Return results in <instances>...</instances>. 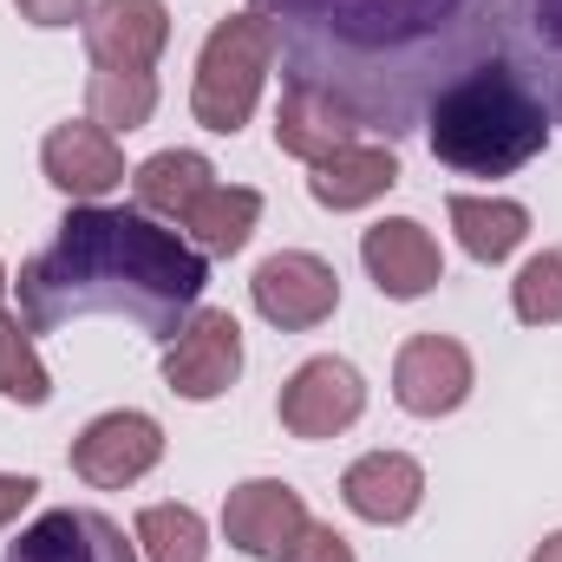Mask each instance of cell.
<instances>
[{
    "instance_id": "6da1fadb",
    "label": "cell",
    "mask_w": 562,
    "mask_h": 562,
    "mask_svg": "<svg viewBox=\"0 0 562 562\" xmlns=\"http://www.w3.org/2000/svg\"><path fill=\"white\" fill-rule=\"evenodd\" d=\"M288 86L334 99L360 132L413 138L445 86L497 53L504 0H262Z\"/></svg>"
},
{
    "instance_id": "7a4b0ae2",
    "label": "cell",
    "mask_w": 562,
    "mask_h": 562,
    "mask_svg": "<svg viewBox=\"0 0 562 562\" xmlns=\"http://www.w3.org/2000/svg\"><path fill=\"white\" fill-rule=\"evenodd\" d=\"M210 281V256L144 210L72 203L53 243L20 269V327L59 334L72 321H132L144 340H177Z\"/></svg>"
},
{
    "instance_id": "3957f363",
    "label": "cell",
    "mask_w": 562,
    "mask_h": 562,
    "mask_svg": "<svg viewBox=\"0 0 562 562\" xmlns=\"http://www.w3.org/2000/svg\"><path fill=\"white\" fill-rule=\"evenodd\" d=\"M425 144L458 177H510L550 144V112L510 72V59H477L458 86H445L425 112Z\"/></svg>"
},
{
    "instance_id": "277c9868",
    "label": "cell",
    "mask_w": 562,
    "mask_h": 562,
    "mask_svg": "<svg viewBox=\"0 0 562 562\" xmlns=\"http://www.w3.org/2000/svg\"><path fill=\"white\" fill-rule=\"evenodd\" d=\"M281 40H276V20L262 7H243V13H223L196 53V86H190V112L203 132L216 138H236L262 99V79L276 66Z\"/></svg>"
},
{
    "instance_id": "5b68a950",
    "label": "cell",
    "mask_w": 562,
    "mask_h": 562,
    "mask_svg": "<svg viewBox=\"0 0 562 562\" xmlns=\"http://www.w3.org/2000/svg\"><path fill=\"white\" fill-rule=\"evenodd\" d=\"M243 373V327L229 307H196L183 334L164 347V386L177 400H223Z\"/></svg>"
},
{
    "instance_id": "8992f818",
    "label": "cell",
    "mask_w": 562,
    "mask_h": 562,
    "mask_svg": "<svg viewBox=\"0 0 562 562\" xmlns=\"http://www.w3.org/2000/svg\"><path fill=\"white\" fill-rule=\"evenodd\" d=\"M249 294H256V314L281 327V334H307V327H321L334 307H340V276L321 262V256H307V249H281L269 256L256 281H249Z\"/></svg>"
},
{
    "instance_id": "52a82bcc",
    "label": "cell",
    "mask_w": 562,
    "mask_h": 562,
    "mask_svg": "<svg viewBox=\"0 0 562 562\" xmlns=\"http://www.w3.org/2000/svg\"><path fill=\"white\" fill-rule=\"evenodd\" d=\"M497 46L510 72L537 92L550 125H562V0H504Z\"/></svg>"
},
{
    "instance_id": "ba28073f",
    "label": "cell",
    "mask_w": 562,
    "mask_h": 562,
    "mask_svg": "<svg viewBox=\"0 0 562 562\" xmlns=\"http://www.w3.org/2000/svg\"><path fill=\"white\" fill-rule=\"evenodd\" d=\"M307 530V504L281 477H249L223 497V537L256 562H288V550Z\"/></svg>"
},
{
    "instance_id": "9c48e42d",
    "label": "cell",
    "mask_w": 562,
    "mask_h": 562,
    "mask_svg": "<svg viewBox=\"0 0 562 562\" xmlns=\"http://www.w3.org/2000/svg\"><path fill=\"white\" fill-rule=\"evenodd\" d=\"M164 458V425L150 413H99L72 438V471L92 491H125Z\"/></svg>"
},
{
    "instance_id": "30bf717a",
    "label": "cell",
    "mask_w": 562,
    "mask_h": 562,
    "mask_svg": "<svg viewBox=\"0 0 562 562\" xmlns=\"http://www.w3.org/2000/svg\"><path fill=\"white\" fill-rule=\"evenodd\" d=\"M471 353L451 340V334H413L393 360V400L413 413V419H445L471 400Z\"/></svg>"
},
{
    "instance_id": "8fae6325",
    "label": "cell",
    "mask_w": 562,
    "mask_h": 562,
    "mask_svg": "<svg viewBox=\"0 0 562 562\" xmlns=\"http://www.w3.org/2000/svg\"><path fill=\"white\" fill-rule=\"evenodd\" d=\"M40 170L72 203H99V196H112L125 183V150H119V138L99 119H66L40 144Z\"/></svg>"
},
{
    "instance_id": "7c38bea8",
    "label": "cell",
    "mask_w": 562,
    "mask_h": 562,
    "mask_svg": "<svg viewBox=\"0 0 562 562\" xmlns=\"http://www.w3.org/2000/svg\"><path fill=\"white\" fill-rule=\"evenodd\" d=\"M360 413H367V380L334 353L294 367V380L281 386V425L294 438H340Z\"/></svg>"
},
{
    "instance_id": "4fadbf2b",
    "label": "cell",
    "mask_w": 562,
    "mask_h": 562,
    "mask_svg": "<svg viewBox=\"0 0 562 562\" xmlns=\"http://www.w3.org/2000/svg\"><path fill=\"white\" fill-rule=\"evenodd\" d=\"M86 59L92 72H150L170 46V7L164 0H99L86 20Z\"/></svg>"
},
{
    "instance_id": "5bb4252c",
    "label": "cell",
    "mask_w": 562,
    "mask_h": 562,
    "mask_svg": "<svg viewBox=\"0 0 562 562\" xmlns=\"http://www.w3.org/2000/svg\"><path fill=\"white\" fill-rule=\"evenodd\" d=\"M7 562H138V550L125 543V530L105 510L59 504L7 543Z\"/></svg>"
},
{
    "instance_id": "9a60e30c",
    "label": "cell",
    "mask_w": 562,
    "mask_h": 562,
    "mask_svg": "<svg viewBox=\"0 0 562 562\" xmlns=\"http://www.w3.org/2000/svg\"><path fill=\"white\" fill-rule=\"evenodd\" d=\"M360 262H367V276H373V288H380L386 301H419V294H431V288L445 281V256H438L431 229L413 223V216L373 223V229L360 236Z\"/></svg>"
},
{
    "instance_id": "2e32d148",
    "label": "cell",
    "mask_w": 562,
    "mask_h": 562,
    "mask_svg": "<svg viewBox=\"0 0 562 562\" xmlns=\"http://www.w3.org/2000/svg\"><path fill=\"white\" fill-rule=\"evenodd\" d=\"M340 497L367 524H406L425 504V471H419V458H406V451H367V458L347 464Z\"/></svg>"
},
{
    "instance_id": "e0dca14e",
    "label": "cell",
    "mask_w": 562,
    "mask_h": 562,
    "mask_svg": "<svg viewBox=\"0 0 562 562\" xmlns=\"http://www.w3.org/2000/svg\"><path fill=\"white\" fill-rule=\"evenodd\" d=\"M400 183V157L386 144H347L327 164H307V196L321 210H360Z\"/></svg>"
},
{
    "instance_id": "ac0fdd59",
    "label": "cell",
    "mask_w": 562,
    "mask_h": 562,
    "mask_svg": "<svg viewBox=\"0 0 562 562\" xmlns=\"http://www.w3.org/2000/svg\"><path fill=\"white\" fill-rule=\"evenodd\" d=\"M216 190V170L203 150H157L132 170V196H138L144 216H164V223H190V210Z\"/></svg>"
},
{
    "instance_id": "d6986e66",
    "label": "cell",
    "mask_w": 562,
    "mask_h": 562,
    "mask_svg": "<svg viewBox=\"0 0 562 562\" xmlns=\"http://www.w3.org/2000/svg\"><path fill=\"white\" fill-rule=\"evenodd\" d=\"M276 144L288 157H301V164H327L334 150L360 144V125H353L334 99H321V92H307V86H288V92H281V112H276Z\"/></svg>"
},
{
    "instance_id": "ffe728a7",
    "label": "cell",
    "mask_w": 562,
    "mask_h": 562,
    "mask_svg": "<svg viewBox=\"0 0 562 562\" xmlns=\"http://www.w3.org/2000/svg\"><path fill=\"white\" fill-rule=\"evenodd\" d=\"M451 229L471 262H504L530 236V210L510 196H451Z\"/></svg>"
},
{
    "instance_id": "44dd1931",
    "label": "cell",
    "mask_w": 562,
    "mask_h": 562,
    "mask_svg": "<svg viewBox=\"0 0 562 562\" xmlns=\"http://www.w3.org/2000/svg\"><path fill=\"white\" fill-rule=\"evenodd\" d=\"M256 223H262V196L243 190V183H216V190L190 210L183 229H190V243H196L203 256H236V249H249Z\"/></svg>"
},
{
    "instance_id": "7402d4cb",
    "label": "cell",
    "mask_w": 562,
    "mask_h": 562,
    "mask_svg": "<svg viewBox=\"0 0 562 562\" xmlns=\"http://www.w3.org/2000/svg\"><path fill=\"white\" fill-rule=\"evenodd\" d=\"M86 105H92V119L119 138V132H138L150 125V112H157V79L150 72H92L86 79Z\"/></svg>"
},
{
    "instance_id": "603a6c76",
    "label": "cell",
    "mask_w": 562,
    "mask_h": 562,
    "mask_svg": "<svg viewBox=\"0 0 562 562\" xmlns=\"http://www.w3.org/2000/svg\"><path fill=\"white\" fill-rule=\"evenodd\" d=\"M138 543L144 562H203L210 557V530L190 504H150L138 510Z\"/></svg>"
},
{
    "instance_id": "cb8c5ba5",
    "label": "cell",
    "mask_w": 562,
    "mask_h": 562,
    "mask_svg": "<svg viewBox=\"0 0 562 562\" xmlns=\"http://www.w3.org/2000/svg\"><path fill=\"white\" fill-rule=\"evenodd\" d=\"M0 400H13V406H46L53 400V380L33 353V334L7 307H0Z\"/></svg>"
},
{
    "instance_id": "d4e9b609",
    "label": "cell",
    "mask_w": 562,
    "mask_h": 562,
    "mask_svg": "<svg viewBox=\"0 0 562 562\" xmlns=\"http://www.w3.org/2000/svg\"><path fill=\"white\" fill-rule=\"evenodd\" d=\"M510 307L524 327H557L562 321V249H543L530 256L517 281H510Z\"/></svg>"
},
{
    "instance_id": "484cf974",
    "label": "cell",
    "mask_w": 562,
    "mask_h": 562,
    "mask_svg": "<svg viewBox=\"0 0 562 562\" xmlns=\"http://www.w3.org/2000/svg\"><path fill=\"white\" fill-rule=\"evenodd\" d=\"M288 562H353V543L340 530H327V524H307L301 543L288 550Z\"/></svg>"
},
{
    "instance_id": "4316f807",
    "label": "cell",
    "mask_w": 562,
    "mask_h": 562,
    "mask_svg": "<svg viewBox=\"0 0 562 562\" xmlns=\"http://www.w3.org/2000/svg\"><path fill=\"white\" fill-rule=\"evenodd\" d=\"M33 26H72V20H86L92 13V0H13Z\"/></svg>"
},
{
    "instance_id": "83f0119b",
    "label": "cell",
    "mask_w": 562,
    "mask_h": 562,
    "mask_svg": "<svg viewBox=\"0 0 562 562\" xmlns=\"http://www.w3.org/2000/svg\"><path fill=\"white\" fill-rule=\"evenodd\" d=\"M33 491H40V484H33L26 471H0V530H7V524L33 504Z\"/></svg>"
},
{
    "instance_id": "f1b7e54d",
    "label": "cell",
    "mask_w": 562,
    "mask_h": 562,
    "mask_svg": "<svg viewBox=\"0 0 562 562\" xmlns=\"http://www.w3.org/2000/svg\"><path fill=\"white\" fill-rule=\"evenodd\" d=\"M530 562H562V530H557V537H543V550H537Z\"/></svg>"
},
{
    "instance_id": "f546056e",
    "label": "cell",
    "mask_w": 562,
    "mask_h": 562,
    "mask_svg": "<svg viewBox=\"0 0 562 562\" xmlns=\"http://www.w3.org/2000/svg\"><path fill=\"white\" fill-rule=\"evenodd\" d=\"M0 301H7V269H0Z\"/></svg>"
}]
</instances>
